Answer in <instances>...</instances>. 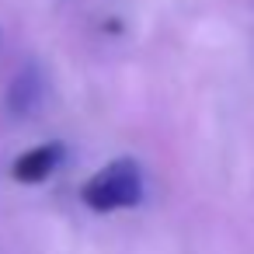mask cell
Instances as JSON below:
<instances>
[{
	"instance_id": "obj_3",
	"label": "cell",
	"mask_w": 254,
	"mask_h": 254,
	"mask_svg": "<svg viewBox=\"0 0 254 254\" xmlns=\"http://www.w3.org/2000/svg\"><path fill=\"white\" fill-rule=\"evenodd\" d=\"M46 98V80H42V70L35 63H28L25 70H18L11 91H7V108L14 115H32Z\"/></svg>"
},
{
	"instance_id": "obj_1",
	"label": "cell",
	"mask_w": 254,
	"mask_h": 254,
	"mask_svg": "<svg viewBox=\"0 0 254 254\" xmlns=\"http://www.w3.org/2000/svg\"><path fill=\"white\" fill-rule=\"evenodd\" d=\"M80 198L94 212H115V209H132L143 202V171L132 157H119L105 164L98 174H91L80 188Z\"/></svg>"
},
{
	"instance_id": "obj_2",
	"label": "cell",
	"mask_w": 254,
	"mask_h": 254,
	"mask_svg": "<svg viewBox=\"0 0 254 254\" xmlns=\"http://www.w3.org/2000/svg\"><path fill=\"white\" fill-rule=\"evenodd\" d=\"M60 160H63V146H60V143H42V146L21 153V157L14 160L11 174H14V181H21V185H39V181H46V178L60 167Z\"/></svg>"
}]
</instances>
